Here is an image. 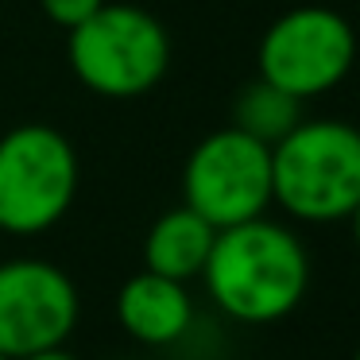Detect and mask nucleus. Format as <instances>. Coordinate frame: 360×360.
Returning <instances> with one entry per match:
<instances>
[{
    "mask_svg": "<svg viewBox=\"0 0 360 360\" xmlns=\"http://www.w3.org/2000/svg\"><path fill=\"white\" fill-rule=\"evenodd\" d=\"M202 283L225 318L275 326L290 318L310 290V252L295 229L264 213L217 229Z\"/></svg>",
    "mask_w": 360,
    "mask_h": 360,
    "instance_id": "f257e3e1",
    "label": "nucleus"
},
{
    "mask_svg": "<svg viewBox=\"0 0 360 360\" xmlns=\"http://www.w3.org/2000/svg\"><path fill=\"white\" fill-rule=\"evenodd\" d=\"M360 202V128L337 117H302L271 143V205L298 225L349 221Z\"/></svg>",
    "mask_w": 360,
    "mask_h": 360,
    "instance_id": "f03ea898",
    "label": "nucleus"
},
{
    "mask_svg": "<svg viewBox=\"0 0 360 360\" xmlns=\"http://www.w3.org/2000/svg\"><path fill=\"white\" fill-rule=\"evenodd\" d=\"M66 63L89 94L132 101L167 78L171 32L148 8L105 0L86 24L66 32Z\"/></svg>",
    "mask_w": 360,
    "mask_h": 360,
    "instance_id": "7ed1b4c3",
    "label": "nucleus"
},
{
    "mask_svg": "<svg viewBox=\"0 0 360 360\" xmlns=\"http://www.w3.org/2000/svg\"><path fill=\"white\" fill-rule=\"evenodd\" d=\"M82 167L55 124H16L0 136V233L39 236L70 213Z\"/></svg>",
    "mask_w": 360,
    "mask_h": 360,
    "instance_id": "20e7f679",
    "label": "nucleus"
},
{
    "mask_svg": "<svg viewBox=\"0 0 360 360\" xmlns=\"http://www.w3.org/2000/svg\"><path fill=\"white\" fill-rule=\"evenodd\" d=\"M356 32L337 8L302 4L267 24L256 47V78L295 101H314L337 89L356 66Z\"/></svg>",
    "mask_w": 360,
    "mask_h": 360,
    "instance_id": "39448f33",
    "label": "nucleus"
},
{
    "mask_svg": "<svg viewBox=\"0 0 360 360\" xmlns=\"http://www.w3.org/2000/svg\"><path fill=\"white\" fill-rule=\"evenodd\" d=\"M182 205L213 229L264 217L271 205V148L240 128H217L198 140L182 167Z\"/></svg>",
    "mask_w": 360,
    "mask_h": 360,
    "instance_id": "423d86ee",
    "label": "nucleus"
},
{
    "mask_svg": "<svg viewBox=\"0 0 360 360\" xmlns=\"http://www.w3.org/2000/svg\"><path fill=\"white\" fill-rule=\"evenodd\" d=\"M82 318V295L58 264L16 256L0 264V352L8 360L66 345Z\"/></svg>",
    "mask_w": 360,
    "mask_h": 360,
    "instance_id": "0eeeda50",
    "label": "nucleus"
},
{
    "mask_svg": "<svg viewBox=\"0 0 360 360\" xmlns=\"http://www.w3.org/2000/svg\"><path fill=\"white\" fill-rule=\"evenodd\" d=\"M117 321L132 341L148 349H171L194 329L190 283L167 279L155 271H136L117 290Z\"/></svg>",
    "mask_w": 360,
    "mask_h": 360,
    "instance_id": "6e6552de",
    "label": "nucleus"
},
{
    "mask_svg": "<svg viewBox=\"0 0 360 360\" xmlns=\"http://www.w3.org/2000/svg\"><path fill=\"white\" fill-rule=\"evenodd\" d=\"M213 240H217V229L190 205L163 210L143 236V267L179 283L202 279Z\"/></svg>",
    "mask_w": 360,
    "mask_h": 360,
    "instance_id": "1a4fd4ad",
    "label": "nucleus"
},
{
    "mask_svg": "<svg viewBox=\"0 0 360 360\" xmlns=\"http://www.w3.org/2000/svg\"><path fill=\"white\" fill-rule=\"evenodd\" d=\"M298 120H302V101H295L290 94L275 89L271 82H264V78L248 82V86L236 94L233 128H240V132L264 140L267 148L279 143L283 136L298 124Z\"/></svg>",
    "mask_w": 360,
    "mask_h": 360,
    "instance_id": "9d476101",
    "label": "nucleus"
},
{
    "mask_svg": "<svg viewBox=\"0 0 360 360\" xmlns=\"http://www.w3.org/2000/svg\"><path fill=\"white\" fill-rule=\"evenodd\" d=\"M105 0H39V12L51 20L55 27L63 32H74L78 24H86L97 8H101Z\"/></svg>",
    "mask_w": 360,
    "mask_h": 360,
    "instance_id": "9b49d317",
    "label": "nucleus"
},
{
    "mask_svg": "<svg viewBox=\"0 0 360 360\" xmlns=\"http://www.w3.org/2000/svg\"><path fill=\"white\" fill-rule=\"evenodd\" d=\"M16 360H78L66 345H55V349H39V352H27V356H16Z\"/></svg>",
    "mask_w": 360,
    "mask_h": 360,
    "instance_id": "f8f14e48",
    "label": "nucleus"
},
{
    "mask_svg": "<svg viewBox=\"0 0 360 360\" xmlns=\"http://www.w3.org/2000/svg\"><path fill=\"white\" fill-rule=\"evenodd\" d=\"M349 225H352V240H356V248H360V202H356V210L349 213Z\"/></svg>",
    "mask_w": 360,
    "mask_h": 360,
    "instance_id": "ddd939ff",
    "label": "nucleus"
},
{
    "mask_svg": "<svg viewBox=\"0 0 360 360\" xmlns=\"http://www.w3.org/2000/svg\"><path fill=\"white\" fill-rule=\"evenodd\" d=\"M352 360H360V349H356V352H352Z\"/></svg>",
    "mask_w": 360,
    "mask_h": 360,
    "instance_id": "4468645a",
    "label": "nucleus"
},
{
    "mask_svg": "<svg viewBox=\"0 0 360 360\" xmlns=\"http://www.w3.org/2000/svg\"><path fill=\"white\" fill-rule=\"evenodd\" d=\"M0 360H8V356H4V352H0Z\"/></svg>",
    "mask_w": 360,
    "mask_h": 360,
    "instance_id": "2eb2a0df",
    "label": "nucleus"
}]
</instances>
